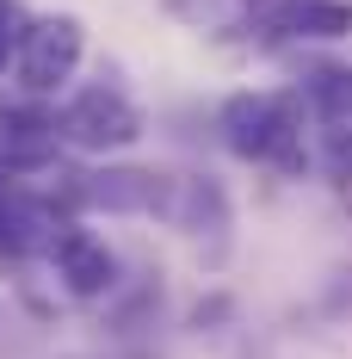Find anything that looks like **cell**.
<instances>
[{
    "label": "cell",
    "mask_w": 352,
    "mask_h": 359,
    "mask_svg": "<svg viewBox=\"0 0 352 359\" xmlns=\"http://www.w3.org/2000/svg\"><path fill=\"white\" fill-rule=\"evenodd\" d=\"M43 242H56V236H50V211L0 186V254H31V248H43Z\"/></svg>",
    "instance_id": "ba28073f"
},
{
    "label": "cell",
    "mask_w": 352,
    "mask_h": 359,
    "mask_svg": "<svg viewBox=\"0 0 352 359\" xmlns=\"http://www.w3.org/2000/svg\"><path fill=\"white\" fill-rule=\"evenodd\" d=\"M229 316V297H211V304H198L192 310V328H204V323H223Z\"/></svg>",
    "instance_id": "7c38bea8"
},
{
    "label": "cell",
    "mask_w": 352,
    "mask_h": 359,
    "mask_svg": "<svg viewBox=\"0 0 352 359\" xmlns=\"http://www.w3.org/2000/svg\"><path fill=\"white\" fill-rule=\"evenodd\" d=\"M303 100L316 106L321 124H352V69L346 62H321V69H309Z\"/></svg>",
    "instance_id": "9c48e42d"
},
{
    "label": "cell",
    "mask_w": 352,
    "mask_h": 359,
    "mask_svg": "<svg viewBox=\"0 0 352 359\" xmlns=\"http://www.w3.org/2000/svg\"><path fill=\"white\" fill-rule=\"evenodd\" d=\"M167 217H174L179 229H192V236H223V229H229V192H223L211 174H192V180L174 186Z\"/></svg>",
    "instance_id": "52a82bcc"
},
{
    "label": "cell",
    "mask_w": 352,
    "mask_h": 359,
    "mask_svg": "<svg viewBox=\"0 0 352 359\" xmlns=\"http://www.w3.org/2000/svg\"><path fill=\"white\" fill-rule=\"evenodd\" d=\"M19 32H25V19H19V6H13V0H0V69H6V50L19 43Z\"/></svg>",
    "instance_id": "8fae6325"
},
{
    "label": "cell",
    "mask_w": 352,
    "mask_h": 359,
    "mask_svg": "<svg viewBox=\"0 0 352 359\" xmlns=\"http://www.w3.org/2000/svg\"><path fill=\"white\" fill-rule=\"evenodd\" d=\"M290 32L303 37H352V0H297Z\"/></svg>",
    "instance_id": "30bf717a"
},
{
    "label": "cell",
    "mask_w": 352,
    "mask_h": 359,
    "mask_svg": "<svg viewBox=\"0 0 352 359\" xmlns=\"http://www.w3.org/2000/svg\"><path fill=\"white\" fill-rule=\"evenodd\" d=\"M56 143H62V124L56 111L43 106H6L0 111V174H31V168H50L56 161Z\"/></svg>",
    "instance_id": "8992f818"
},
{
    "label": "cell",
    "mask_w": 352,
    "mask_h": 359,
    "mask_svg": "<svg viewBox=\"0 0 352 359\" xmlns=\"http://www.w3.org/2000/svg\"><path fill=\"white\" fill-rule=\"evenodd\" d=\"M62 137L74 149H87V155H111V149H130L142 137V111L118 87H87L62 111Z\"/></svg>",
    "instance_id": "7a4b0ae2"
},
{
    "label": "cell",
    "mask_w": 352,
    "mask_h": 359,
    "mask_svg": "<svg viewBox=\"0 0 352 359\" xmlns=\"http://www.w3.org/2000/svg\"><path fill=\"white\" fill-rule=\"evenodd\" d=\"M50 254H56V279H62L69 297L93 304V297H111V291H118V260H111V248L99 242V236L62 229V236L50 242Z\"/></svg>",
    "instance_id": "5b68a950"
},
{
    "label": "cell",
    "mask_w": 352,
    "mask_h": 359,
    "mask_svg": "<svg viewBox=\"0 0 352 359\" xmlns=\"http://www.w3.org/2000/svg\"><path fill=\"white\" fill-rule=\"evenodd\" d=\"M80 50H87V32H80L74 13L31 19V25L19 32V81H25L31 93H50V87H62V81L74 74Z\"/></svg>",
    "instance_id": "3957f363"
},
{
    "label": "cell",
    "mask_w": 352,
    "mask_h": 359,
    "mask_svg": "<svg viewBox=\"0 0 352 359\" xmlns=\"http://www.w3.org/2000/svg\"><path fill=\"white\" fill-rule=\"evenodd\" d=\"M167 198H174V186L155 168H99V174H80V186H74V205L106 217H148L167 211Z\"/></svg>",
    "instance_id": "277c9868"
},
{
    "label": "cell",
    "mask_w": 352,
    "mask_h": 359,
    "mask_svg": "<svg viewBox=\"0 0 352 359\" xmlns=\"http://www.w3.org/2000/svg\"><path fill=\"white\" fill-rule=\"evenodd\" d=\"M297 93H235L229 106H223V143L247 155V161H284V168H297L303 161V124H297Z\"/></svg>",
    "instance_id": "6da1fadb"
}]
</instances>
